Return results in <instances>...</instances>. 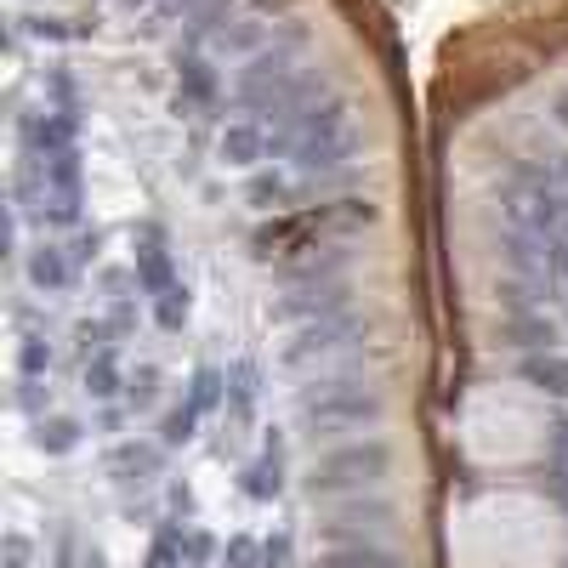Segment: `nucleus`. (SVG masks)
<instances>
[{
	"label": "nucleus",
	"mask_w": 568,
	"mask_h": 568,
	"mask_svg": "<svg viewBox=\"0 0 568 568\" xmlns=\"http://www.w3.org/2000/svg\"><path fill=\"white\" fill-rule=\"evenodd\" d=\"M381 466H387V455H381V449H370V455H336V461L324 466L319 483H370Z\"/></svg>",
	"instance_id": "obj_1"
}]
</instances>
